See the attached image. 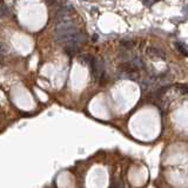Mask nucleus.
Here are the masks:
<instances>
[{
  "label": "nucleus",
  "mask_w": 188,
  "mask_h": 188,
  "mask_svg": "<svg viewBox=\"0 0 188 188\" xmlns=\"http://www.w3.org/2000/svg\"><path fill=\"white\" fill-rule=\"evenodd\" d=\"M76 32H78V29H75L74 27L68 29H64V31H55L54 39L58 42H70Z\"/></svg>",
  "instance_id": "1"
},
{
  "label": "nucleus",
  "mask_w": 188,
  "mask_h": 188,
  "mask_svg": "<svg viewBox=\"0 0 188 188\" xmlns=\"http://www.w3.org/2000/svg\"><path fill=\"white\" fill-rule=\"evenodd\" d=\"M73 12V8L70 6H66V7H62L60 11L57 13L55 15V21L57 23H60V21H64V20H67L70 15L72 14Z\"/></svg>",
  "instance_id": "2"
},
{
  "label": "nucleus",
  "mask_w": 188,
  "mask_h": 188,
  "mask_svg": "<svg viewBox=\"0 0 188 188\" xmlns=\"http://www.w3.org/2000/svg\"><path fill=\"white\" fill-rule=\"evenodd\" d=\"M147 53H148V55L152 57V58L162 59V60L166 58V54H164V51H161L160 48H156V47H148Z\"/></svg>",
  "instance_id": "3"
},
{
  "label": "nucleus",
  "mask_w": 188,
  "mask_h": 188,
  "mask_svg": "<svg viewBox=\"0 0 188 188\" xmlns=\"http://www.w3.org/2000/svg\"><path fill=\"white\" fill-rule=\"evenodd\" d=\"M74 27V21L73 20H64V21H60V23H57V26H55V31H64V29H68Z\"/></svg>",
  "instance_id": "4"
},
{
  "label": "nucleus",
  "mask_w": 188,
  "mask_h": 188,
  "mask_svg": "<svg viewBox=\"0 0 188 188\" xmlns=\"http://www.w3.org/2000/svg\"><path fill=\"white\" fill-rule=\"evenodd\" d=\"M87 40V35L85 34V33H81V32H76L75 35L73 36V39L70 42H74V44H78V45H80V44H83L85 41Z\"/></svg>",
  "instance_id": "5"
},
{
  "label": "nucleus",
  "mask_w": 188,
  "mask_h": 188,
  "mask_svg": "<svg viewBox=\"0 0 188 188\" xmlns=\"http://www.w3.org/2000/svg\"><path fill=\"white\" fill-rule=\"evenodd\" d=\"M79 46H80V45L74 44V42H68L67 47L65 48V52L67 53L68 55H73V54H75V53L79 51Z\"/></svg>",
  "instance_id": "6"
},
{
  "label": "nucleus",
  "mask_w": 188,
  "mask_h": 188,
  "mask_svg": "<svg viewBox=\"0 0 188 188\" xmlns=\"http://www.w3.org/2000/svg\"><path fill=\"white\" fill-rule=\"evenodd\" d=\"M134 45H135L134 41H129V40H123L120 42V46H121V48H123L125 51H128L130 48H133Z\"/></svg>",
  "instance_id": "7"
},
{
  "label": "nucleus",
  "mask_w": 188,
  "mask_h": 188,
  "mask_svg": "<svg viewBox=\"0 0 188 188\" xmlns=\"http://www.w3.org/2000/svg\"><path fill=\"white\" fill-rule=\"evenodd\" d=\"M175 46H176V48H177V51H179V52H181L185 57H187V54H188L187 46H186L185 44H182V42H176Z\"/></svg>",
  "instance_id": "8"
},
{
  "label": "nucleus",
  "mask_w": 188,
  "mask_h": 188,
  "mask_svg": "<svg viewBox=\"0 0 188 188\" xmlns=\"http://www.w3.org/2000/svg\"><path fill=\"white\" fill-rule=\"evenodd\" d=\"M4 14H7V8H5V7H0V19L4 17Z\"/></svg>",
  "instance_id": "9"
},
{
  "label": "nucleus",
  "mask_w": 188,
  "mask_h": 188,
  "mask_svg": "<svg viewBox=\"0 0 188 188\" xmlns=\"http://www.w3.org/2000/svg\"><path fill=\"white\" fill-rule=\"evenodd\" d=\"M2 53H5V47H4L2 44H0V57H1Z\"/></svg>",
  "instance_id": "10"
},
{
  "label": "nucleus",
  "mask_w": 188,
  "mask_h": 188,
  "mask_svg": "<svg viewBox=\"0 0 188 188\" xmlns=\"http://www.w3.org/2000/svg\"><path fill=\"white\" fill-rule=\"evenodd\" d=\"M47 4H49V5H53V4H55L57 2V0H46Z\"/></svg>",
  "instance_id": "11"
},
{
  "label": "nucleus",
  "mask_w": 188,
  "mask_h": 188,
  "mask_svg": "<svg viewBox=\"0 0 188 188\" xmlns=\"http://www.w3.org/2000/svg\"><path fill=\"white\" fill-rule=\"evenodd\" d=\"M93 41H98V35H93Z\"/></svg>",
  "instance_id": "12"
},
{
  "label": "nucleus",
  "mask_w": 188,
  "mask_h": 188,
  "mask_svg": "<svg viewBox=\"0 0 188 188\" xmlns=\"http://www.w3.org/2000/svg\"><path fill=\"white\" fill-rule=\"evenodd\" d=\"M151 1L153 2V1H160V0H151Z\"/></svg>",
  "instance_id": "13"
}]
</instances>
